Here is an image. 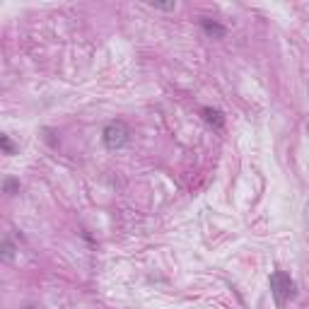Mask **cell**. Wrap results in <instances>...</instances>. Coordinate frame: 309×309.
Wrapping results in <instances>:
<instances>
[{
    "label": "cell",
    "mask_w": 309,
    "mask_h": 309,
    "mask_svg": "<svg viewBox=\"0 0 309 309\" xmlns=\"http://www.w3.org/2000/svg\"><path fill=\"white\" fill-rule=\"evenodd\" d=\"M0 153H5V154H15V153H17L15 143H12L5 133H0Z\"/></svg>",
    "instance_id": "obj_6"
},
{
    "label": "cell",
    "mask_w": 309,
    "mask_h": 309,
    "mask_svg": "<svg viewBox=\"0 0 309 309\" xmlns=\"http://www.w3.org/2000/svg\"><path fill=\"white\" fill-rule=\"evenodd\" d=\"M15 189H17V181H7L5 184V191H15Z\"/></svg>",
    "instance_id": "obj_8"
},
{
    "label": "cell",
    "mask_w": 309,
    "mask_h": 309,
    "mask_svg": "<svg viewBox=\"0 0 309 309\" xmlns=\"http://www.w3.org/2000/svg\"><path fill=\"white\" fill-rule=\"evenodd\" d=\"M200 24H203V29H205V34H208V37H225V27H220L218 22L203 20Z\"/></svg>",
    "instance_id": "obj_4"
},
{
    "label": "cell",
    "mask_w": 309,
    "mask_h": 309,
    "mask_svg": "<svg viewBox=\"0 0 309 309\" xmlns=\"http://www.w3.org/2000/svg\"><path fill=\"white\" fill-rule=\"evenodd\" d=\"M15 259V244L12 242H2L0 244V261H12Z\"/></svg>",
    "instance_id": "obj_5"
},
{
    "label": "cell",
    "mask_w": 309,
    "mask_h": 309,
    "mask_svg": "<svg viewBox=\"0 0 309 309\" xmlns=\"http://www.w3.org/2000/svg\"><path fill=\"white\" fill-rule=\"evenodd\" d=\"M270 290H273V297H275L278 307H285V302L297 295V285L285 270H275L270 275Z\"/></svg>",
    "instance_id": "obj_1"
},
{
    "label": "cell",
    "mask_w": 309,
    "mask_h": 309,
    "mask_svg": "<svg viewBox=\"0 0 309 309\" xmlns=\"http://www.w3.org/2000/svg\"><path fill=\"white\" fill-rule=\"evenodd\" d=\"M150 7H154V10H174V7H177V2H167V5H159V2H150Z\"/></svg>",
    "instance_id": "obj_7"
},
{
    "label": "cell",
    "mask_w": 309,
    "mask_h": 309,
    "mask_svg": "<svg viewBox=\"0 0 309 309\" xmlns=\"http://www.w3.org/2000/svg\"><path fill=\"white\" fill-rule=\"evenodd\" d=\"M200 116H203L208 123H213L215 128H222V126H225V116H222V111H220V109H213V107H203V109H200Z\"/></svg>",
    "instance_id": "obj_3"
},
{
    "label": "cell",
    "mask_w": 309,
    "mask_h": 309,
    "mask_svg": "<svg viewBox=\"0 0 309 309\" xmlns=\"http://www.w3.org/2000/svg\"><path fill=\"white\" fill-rule=\"evenodd\" d=\"M128 138H131V131H128V126L123 121H111L102 131V140H104V145L109 150H121L128 143Z\"/></svg>",
    "instance_id": "obj_2"
}]
</instances>
